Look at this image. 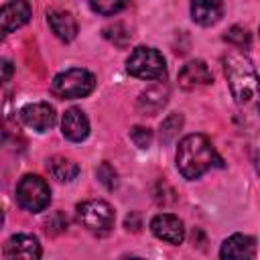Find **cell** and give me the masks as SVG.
Masks as SVG:
<instances>
[{
  "label": "cell",
  "mask_w": 260,
  "mask_h": 260,
  "mask_svg": "<svg viewBox=\"0 0 260 260\" xmlns=\"http://www.w3.org/2000/svg\"><path fill=\"white\" fill-rule=\"evenodd\" d=\"M148 102H154V108H156V110H158V108H162V106H165V102H167V91H162V87H160V85H156V87H152V89H148V91H144V93L140 95L138 106L142 108V106H146Z\"/></svg>",
  "instance_id": "obj_19"
},
{
  "label": "cell",
  "mask_w": 260,
  "mask_h": 260,
  "mask_svg": "<svg viewBox=\"0 0 260 260\" xmlns=\"http://www.w3.org/2000/svg\"><path fill=\"white\" fill-rule=\"evenodd\" d=\"M98 179H100L108 189H114V187H116V171H114L108 162H104V165L98 169Z\"/></svg>",
  "instance_id": "obj_22"
},
{
  "label": "cell",
  "mask_w": 260,
  "mask_h": 260,
  "mask_svg": "<svg viewBox=\"0 0 260 260\" xmlns=\"http://www.w3.org/2000/svg\"><path fill=\"white\" fill-rule=\"evenodd\" d=\"M126 71L138 79L156 81L167 75L165 57L152 47H136L126 59Z\"/></svg>",
  "instance_id": "obj_3"
},
{
  "label": "cell",
  "mask_w": 260,
  "mask_h": 260,
  "mask_svg": "<svg viewBox=\"0 0 260 260\" xmlns=\"http://www.w3.org/2000/svg\"><path fill=\"white\" fill-rule=\"evenodd\" d=\"M2 221H4V215H2V209H0V225H2Z\"/></svg>",
  "instance_id": "obj_24"
},
{
  "label": "cell",
  "mask_w": 260,
  "mask_h": 260,
  "mask_svg": "<svg viewBox=\"0 0 260 260\" xmlns=\"http://www.w3.org/2000/svg\"><path fill=\"white\" fill-rule=\"evenodd\" d=\"M213 81V75L209 67L203 61H191L187 63L179 73V85L185 89H195L201 85H209Z\"/></svg>",
  "instance_id": "obj_13"
},
{
  "label": "cell",
  "mask_w": 260,
  "mask_h": 260,
  "mask_svg": "<svg viewBox=\"0 0 260 260\" xmlns=\"http://www.w3.org/2000/svg\"><path fill=\"white\" fill-rule=\"evenodd\" d=\"M77 219L81 221L83 228H87L93 234H108L114 228V209L108 201L104 199H89L77 205Z\"/></svg>",
  "instance_id": "obj_6"
},
{
  "label": "cell",
  "mask_w": 260,
  "mask_h": 260,
  "mask_svg": "<svg viewBox=\"0 0 260 260\" xmlns=\"http://www.w3.org/2000/svg\"><path fill=\"white\" fill-rule=\"evenodd\" d=\"M181 126H183V118H181L179 114H171V116L165 118L162 124H160V138H162L165 142H171V140L177 136V132H179Z\"/></svg>",
  "instance_id": "obj_18"
},
{
  "label": "cell",
  "mask_w": 260,
  "mask_h": 260,
  "mask_svg": "<svg viewBox=\"0 0 260 260\" xmlns=\"http://www.w3.org/2000/svg\"><path fill=\"white\" fill-rule=\"evenodd\" d=\"M30 4L26 0H10L0 8V41L30 20Z\"/></svg>",
  "instance_id": "obj_7"
},
{
  "label": "cell",
  "mask_w": 260,
  "mask_h": 260,
  "mask_svg": "<svg viewBox=\"0 0 260 260\" xmlns=\"http://www.w3.org/2000/svg\"><path fill=\"white\" fill-rule=\"evenodd\" d=\"M20 120L37 132H47L55 126L57 114H55V108L49 106L47 102H35V104H26L20 110Z\"/></svg>",
  "instance_id": "obj_8"
},
{
  "label": "cell",
  "mask_w": 260,
  "mask_h": 260,
  "mask_svg": "<svg viewBox=\"0 0 260 260\" xmlns=\"http://www.w3.org/2000/svg\"><path fill=\"white\" fill-rule=\"evenodd\" d=\"M93 87H95L93 73H89L87 69H81V67L61 71L59 75H55V79L51 83L53 93L57 98H65V100L85 98L93 91Z\"/></svg>",
  "instance_id": "obj_4"
},
{
  "label": "cell",
  "mask_w": 260,
  "mask_h": 260,
  "mask_svg": "<svg viewBox=\"0 0 260 260\" xmlns=\"http://www.w3.org/2000/svg\"><path fill=\"white\" fill-rule=\"evenodd\" d=\"M12 75H14V65H12V61L0 59V85L6 83V81H10Z\"/></svg>",
  "instance_id": "obj_23"
},
{
  "label": "cell",
  "mask_w": 260,
  "mask_h": 260,
  "mask_svg": "<svg viewBox=\"0 0 260 260\" xmlns=\"http://www.w3.org/2000/svg\"><path fill=\"white\" fill-rule=\"evenodd\" d=\"M61 132L71 142H81L89 134V120L79 108H69L61 118Z\"/></svg>",
  "instance_id": "obj_12"
},
{
  "label": "cell",
  "mask_w": 260,
  "mask_h": 260,
  "mask_svg": "<svg viewBox=\"0 0 260 260\" xmlns=\"http://www.w3.org/2000/svg\"><path fill=\"white\" fill-rule=\"evenodd\" d=\"M219 256L223 260H246L256 256V240L252 236L244 234H234L230 236L219 250Z\"/></svg>",
  "instance_id": "obj_11"
},
{
  "label": "cell",
  "mask_w": 260,
  "mask_h": 260,
  "mask_svg": "<svg viewBox=\"0 0 260 260\" xmlns=\"http://www.w3.org/2000/svg\"><path fill=\"white\" fill-rule=\"evenodd\" d=\"M150 230L158 240L169 244H181L185 240L183 221L173 213H156L150 219Z\"/></svg>",
  "instance_id": "obj_9"
},
{
  "label": "cell",
  "mask_w": 260,
  "mask_h": 260,
  "mask_svg": "<svg viewBox=\"0 0 260 260\" xmlns=\"http://www.w3.org/2000/svg\"><path fill=\"white\" fill-rule=\"evenodd\" d=\"M221 10L223 0H191V18L201 26L215 24L221 16Z\"/></svg>",
  "instance_id": "obj_14"
},
{
  "label": "cell",
  "mask_w": 260,
  "mask_h": 260,
  "mask_svg": "<svg viewBox=\"0 0 260 260\" xmlns=\"http://www.w3.org/2000/svg\"><path fill=\"white\" fill-rule=\"evenodd\" d=\"M47 169H49L53 179L63 181V183H69L79 175V165L75 160H71V158H65V156H53L49 160Z\"/></svg>",
  "instance_id": "obj_16"
},
{
  "label": "cell",
  "mask_w": 260,
  "mask_h": 260,
  "mask_svg": "<svg viewBox=\"0 0 260 260\" xmlns=\"http://www.w3.org/2000/svg\"><path fill=\"white\" fill-rule=\"evenodd\" d=\"M130 138L134 140V144H136L138 148H148V146H150V142H152V132H150L148 128L136 126V128H132Z\"/></svg>",
  "instance_id": "obj_21"
},
{
  "label": "cell",
  "mask_w": 260,
  "mask_h": 260,
  "mask_svg": "<svg viewBox=\"0 0 260 260\" xmlns=\"http://www.w3.org/2000/svg\"><path fill=\"white\" fill-rule=\"evenodd\" d=\"M2 254L6 258L35 260V258H41L43 250H41V244H39V240L35 236H30V234H16V236L8 238V242L4 244Z\"/></svg>",
  "instance_id": "obj_10"
},
{
  "label": "cell",
  "mask_w": 260,
  "mask_h": 260,
  "mask_svg": "<svg viewBox=\"0 0 260 260\" xmlns=\"http://www.w3.org/2000/svg\"><path fill=\"white\" fill-rule=\"evenodd\" d=\"M225 41H230L238 49H244V47L250 45V32L246 28H242V26H232L230 32L225 35Z\"/></svg>",
  "instance_id": "obj_20"
},
{
  "label": "cell",
  "mask_w": 260,
  "mask_h": 260,
  "mask_svg": "<svg viewBox=\"0 0 260 260\" xmlns=\"http://www.w3.org/2000/svg\"><path fill=\"white\" fill-rule=\"evenodd\" d=\"M211 167H221V158L217 156V152L211 146L207 136L189 134L179 142L177 169L185 179L195 181L203 173H207Z\"/></svg>",
  "instance_id": "obj_1"
},
{
  "label": "cell",
  "mask_w": 260,
  "mask_h": 260,
  "mask_svg": "<svg viewBox=\"0 0 260 260\" xmlns=\"http://www.w3.org/2000/svg\"><path fill=\"white\" fill-rule=\"evenodd\" d=\"M130 4V0H89V6L93 12L102 14V16H112L122 12L126 6Z\"/></svg>",
  "instance_id": "obj_17"
},
{
  "label": "cell",
  "mask_w": 260,
  "mask_h": 260,
  "mask_svg": "<svg viewBox=\"0 0 260 260\" xmlns=\"http://www.w3.org/2000/svg\"><path fill=\"white\" fill-rule=\"evenodd\" d=\"M47 22H49L51 30L55 32V37H57L59 41L69 43V41H73L75 35H77V22H75V18H73L69 12H65V10H51V12L47 14Z\"/></svg>",
  "instance_id": "obj_15"
},
{
  "label": "cell",
  "mask_w": 260,
  "mask_h": 260,
  "mask_svg": "<svg viewBox=\"0 0 260 260\" xmlns=\"http://www.w3.org/2000/svg\"><path fill=\"white\" fill-rule=\"evenodd\" d=\"M16 201L22 209L39 213L47 209L51 201V189L39 175H24L16 185Z\"/></svg>",
  "instance_id": "obj_5"
},
{
  "label": "cell",
  "mask_w": 260,
  "mask_h": 260,
  "mask_svg": "<svg viewBox=\"0 0 260 260\" xmlns=\"http://www.w3.org/2000/svg\"><path fill=\"white\" fill-rule=\"evenodd\" d=\"M221 63H223V73L236 102L240 106L254 104L258 98V77L252 61L242 51L232 49L221 57Z\"/></svg>",
  "instance_id": "obj_2"
}]
</instances>
